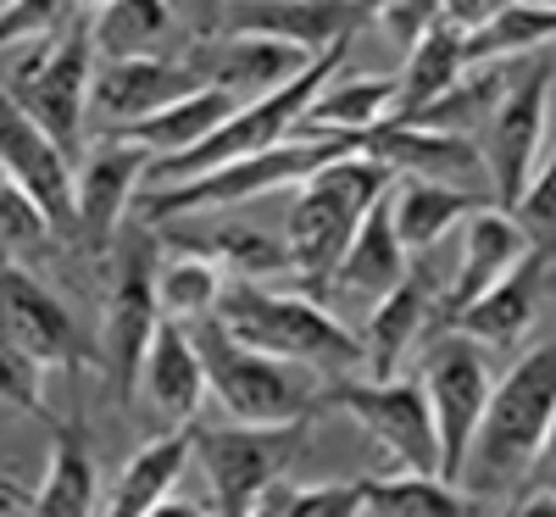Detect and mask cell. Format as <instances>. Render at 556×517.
I'll list each match as a JSON object with an SVG mask.
<instances>
[{"label":"cell","mask_w":556,"mask_h":517,"mask_svg":"<svg viewBox=\"0 0 556 517\" xmlns=\"http://www.w3.org/2000/svg\"><path fill=\"white\" fill-rule=\"evenodd\" d=\"M412 273V251L401 245V234L390 223V201L379 196L374 206L362 212L356 234H351V245L334 267V290L345 295H362V301H379L384 290H395L401 278Z\"/></svg>","instance_id":"cell-26"},{"label":"cell","mask_w":556,"mask_h":517,"mask_svg":"<svg viewBox=\"0 0 556 517\" xmlns=\"http://www.w3.org/2000/svg\"><path fill=\"white\" fill-rule=\"evenodd\" d=\"M0 328L45 367H84L89 362V340L78 317L67 312V301L39 285V278L23 262H0Z\"/></svg>","instance_id":"cell-14"},{"label":"cell","mask_w":556,"mask_h":517,"mask_svg":"<svg viewBox=\"0 0 556 517\" xmlns=\"http://www.w3.org/2000/svg\"><path fill=\"white\" fill-rule=\"evenodd\" d=\"M540 462H551V467H556V423H551V434H545V456H540Z\"/></svg>","instance_id":"cell-45"},{"label":"cell","mask_w":556,"mask_h":517,"mask_svg":"<svg viewBox=\"0 0 556 517\" xmlns=\"http://www.w3.org/2000/svg\"><path fill=\"white\" fill-rule=\"evenodd\" d=\"M151 162L156 156L146 146L117 139V134H106L101 146L78 162V245L89 256H106L112 251L123 217L139 201V184H146Z\"/></svg>","instance_id":"cell-13"},{"label":"cell","mask_w":556,"mask_h":517,"mask_svg":"<svg viewBox=\"0 0 556 517\" xmlns=\"http://www.w3.org/2000/svg\"><path fill=\"white\" fill-rule=\"evenodd\" d=\"M101 474H96V456L84 445V429L62 423L51 429V467H45V484L34 495L39 517H89L101 512Z\"/></svg>","instance_id":"cell-31"},{"label":"cell","mask_w":556,"mask_h":517,"mask_svg":"<svg viewBox=\"0 0 556 517\" xmlns=\"http://www.w3.org/2000/svg\"><path fill=\"white\" fill-rule=\"evenodd\" d=\"M306 429H312V417L195 429V462H201V479H206V506L217 517H251L256 495L295 467Z\"/></svg>","instance_id":"cell-8"},{"label":"cell","mask_w":556,"mask_h":517,"mask_svg":"<svg viewBox=\"0 0 556 517\" xmlns=\"http://www.w3.org/2000/svg\"><path fill=\"white\" fill-rule=\"evenodd\" d=\"M506 512H556V490H529L518 501H506Z\"/></svg>","instance_id":"cell-44"},{"label":"cell","mask_w":556,"mask_h":517,"mask_svg":"<svg viewBox=\"0 0 556 517\" xmlns=\"http://www.w3.org/2000/svg\"><path fill=\"white\" fill-rule=\"evenodd\" d=\"M89 0H0V51H17L34 39H56Z\"/></svg>","instance_id":"cell-38"},{"label":"cell","mask_w":556,"mask_h":517,"mask_svg":"<svg viewBox=\"0 0 556 517\" xmlns=\"http://www.w3.org/2000/svg\"><path fill=\"white\" fill-rule=\"evenodd\" d=\"M212 317L235 340H245V345H256L267 356L317 367L329 384L362 373V335L345 328L329 306H323L317 295H306V290H273L267 278H228Z\"/></svg>","instance_id":"cell-2"},{"label":"cell","mask_w":556,"mask_h":517,"mask_svg":"<svg viewBox=\"0 0 556 517\" xmlns=\"http://www.w3.org/2000/svg\"><path fill=\"white\" fill-rule=\"evenodd\" d=\"M545 7H556V0H545Z\"/></svg>","instance_id":"cell-47"},{"label":"cell","mask_w":556,"mask_h":517,"mask_svg":"<svg viewBox=\"0 0 556 517\" xmlns=\"http://www.w3.org/2000/svg\"><path fill=\"white\" fill-rule=\"evenodd\" d=\"M190 328H195V345L206 362V390L228 412V423H295L323 406L329 379L317 367L267 356V351L235 340L217 317L190 323Z\"/></svg>","instance_id":"cell-6"},{"label":"cell","mask_w":556,"mask_h":517,"mask_svg":"<svg viewBox=\"0 0 556 517\" xmlns=\"http://www.w3.org/2000/svg\"><path fill=\"white\" fill-rule=\"evenodd\" d=\"M390 167L367 151H345L334 162H323L312 178L295 184V201H290V217H285V256H290V273L312 290H334V267L351 245V234L362 223V212L374 206L384 190H390Z\"/></svg>","instance_id":"cell-3"},{"label":"cell","mask_w":556,"mask_h":517,"mask_svg":"<svg viewBox=\"0 0 556 517\" xmlns=\"http://www.w3.org/2000/svg\"><path fill=\"white\" fill-rule=\"evenodd\" d=\"M345 151H362V134H290L278 146L240 156V162H223L212 173L195 178H178V184H151L139 190V223H178V217H201V212H235L245 201L278 196V190H295L301 178H312L323 162H334Z\"/></svg>","instance_id":"cell-4"},{"label":"cell","mask_w":556,"mask_h":517,"mask_svg":"<svg viewBox=\"0 0 556 517\" xmlns=\"http://www.w3.org/2000/svg\"><path fill=\"white\" fill-rule=\"evenodd\" d=\"M551 67H556V45H551Z\"/></svg>","instance_id":"cell-46"},{"label":"cell","mask_w":556,"mask_h":517,"mask_svg":"<svg viewBox=\"0 0 556 517\" xmlns=\"http://www.w3.org/2000/svg\"><path fill=\"white\" fill-rule=\"evenodd\" d=\"M89 23H96V51L101 62L123 56H173L184 51V17L173 0H89Z\"/></svg>","instance_id":"cell-25"},{"label":"cell","mask_w":556,"mask_h":517,"mask_svg":"<svg viewBox=\"0 0 556 517\" xmlns=\"http://www.w3.org/2000/svg\"><path fill=\"white\" fill-rule=\"evenodd\" d=\"M323 406H340L356 429L384 451L390 467H424V474H440V434H434V412L424 395V379H367V373H351V379H334L323 390Z\"/></svg>","instance_id":"cell-9"},{"label":"cell","mask_w":556,"mask_h":517,"mask_svg":"<svg viewBox=\"0 0 556 517\" xmlns=\"http://www.w3.org/2000/svg\"><path fill=\"white\" fill-rule=\"evenodd\" d=\"M178 17L190 23L195 17V34H217V17H223V0H173Z\"/></svg>","instance_id":"cell-43"},{"label":"cell","mask_w":556,"mask_h":517,"mask_svg":"<svg viewBox=\"0 0 556 517\" xmlns=\"http://www.w3.org/2000/svg\"><path fill=\"white\" fill-rule=\"evenodd\" d=\"M96 67H101L96 23H89V7H84L56 39H34V45H17V51H0V89L51 139L78 151Z\"/></svg>","instance_id":"cell-5"},{"label":"cell","mask_w":556,"mask_h":517,"mask_svg":"<svg viewBox=\"0 0 556 517\" xmlns=\"http://www.w3.org/2000/svg\"><path fill=\"white\" fill-rule=\"evenodd\" d=\"M384 201H390V223H395V234H401V245H406L412 256L434 251L456 223H468L479 206H490V196H479V190H456V184L412 178V173H395V178H390Z\"/></svg>","instance_id":"cell-24"},{"label":"cell","mask_w":556,"mask_h":517,"mask_svg":"<svg viewBox=\"0 0 556 517\" xmlns=\"http://www.w3.org/2000/svg\"><path fill=\"white\" fill-rule=\"evenodd\" d=\"M290 517H362V479L301 484L290 501Z\"/></svg>","instance_id":"cell-41"},{"label":"cell","mask_w":556,"mask_h":517,"mask_svg":"<svg viewBox=\"0 0 556 517\" xmlns=\"http://www.w3.org/2000/svg\"><path fill=\"white\" fill-rule=\"evenodd\" d=\"M513 217H518V228L529 234L534 256H545V262L556 267V146H551V156H540V167L529 173L523 196L513 201Z\"/></svg>","instance_id":"cell-37"},{"label":"cell","mask_w":556,"mask_h":517,"mask_svg":"<svg viewBox=\"0 0 556 517\" xmlns=\"http://www.w3.org/2000/svg\"><path fill=\"white\" fill-rule=\"evenodd\" d=\"M240 101L235 96H223V89H190V96H178V101H167V106H156V112H146V117H134V123H117V128H106V134H117V139H134V146H146L156 162H167V156H178V151H190V146H201V139L235 112Z\"/></svg>","instance_id":"cell-29"},{"label":"cell","mask_w":556,"mask_h":517,"mask_svg":"<svg viewBox=\"0 0 556 517\" xmlns=\"http://www.w3.org/2000/svg\"><path fill=\"white\" fill-rule=\"evenodd\" d=\"M529 234L518 228V217L506 206H479L468 223H462V262H456V278L445 290V317L462 312L468 301H479L484 290H495L506 273H513L523 256H529Z\"/></svg>","instance_id":"cell-21"},{"label":"cell","mask_w":556,"mask_h":517,"mask_svg":"<svg viewBox=\"0 0 556 517\" xmlns=\"http://www.w3.org/2000/svg\"><path fill=\"white\" fill-rule=\"evenodd\" d=\"M362 151L379 156L390 173H412V178H434V184H456V190H479L495 201L490 184V162L484 146L468 134H440V128H417V123H379L362 134Z\"/></svg>","instance_id":"cell-15"},{"label":"cell","mask_w":556,"mask_h":517,"mask_svg":"<svg viewBox=\"0 0 556 517\" xmlns=\"http://www.w3.org/2000/svg\"><path fill=\"white\" fill-rule=\"evenodd\" d=\"M434 7H440V17H445V23H456L462 34H468V28L490 23L495 12H506V7H518V0H434Z\"/></svg>","instance_id":"cell-42"},{"label":"cell","mask_w":556,"mask_h":517,"mask_svg":"<svg viewBox=\"0 0 556 517\" xmlns=\"http://www.w3.org/2000/svg\"><path fill=\"white\" fill-rule=\"evenodd\" d=\"M484 512V501L445 474L424 467H390L379 479H362V517H468Z\"/></svg>","instance_id":"cell-27"},{"label":"cell","mask_w":556,"mask_h":517,"mask_svg":"<svg viewBox=\"0 0 556 517\" xmlns=\"http://www.w3.org/2000/svg\"><path fill=\"white\" fill-rule=\"evenodd\" d=\"M556 45V7L545 0H518V7L495 12L490 23L462 34V62L479 67V62H529L540 51Z\"/></svg>","instance_id":"cell-32"},{"label":"cell","mask_w":556,"mask_h":517,"mask_svg":"<svg viewBox=\"0 0 556 517\" xmlns=\"http://www.w3.org/2000/svg\"><path fill=\"white\" fill-rule=\"evenodd\" d=\"M0 173L45 206L62 240H78V162L0 89Z\"/></svg>","instance_id":"cell-12"},{"label":"cell","mask_w":556,"mask_h":517,"mask_svg":"<svg viewBox=\"0 0 556 517\" xmlns=\"http://www.w3.org/2000/svg\"><path fill=\"white\" fill-rule=\"evenodd\" d=\"M551 96H556V67L551 56H529L506 78V96L490 117V128L479 134L484 162H490V184H495V206L513 212V201L523 196L529 173L545 156V128H551Z\"/></svg>","instance_id":"cell-10"},{"label":"cell","mask_w":556,"mask_h":517,"mask_svg":"<svg viewBox=\"0 0 556 517\" xmlns=\"http://www.w3.org/2000/svg\"><path fill=\"white\" fill-rule=\"evenodd\" d=\"M367 28L356 0H228L217 34H262V39H285L306 56H323L329 45L356 39Z\"/></svg>","instance_id":"cell-18"},{"label":"cell","mask_w":556,"mask_h":517,"mask_svg":"<svg viewBox=\"0 0 556 517\" xmlns=\"http://www.w3.org/2000/svg\"><path fill=\"white\" fill-rule=\"evenodd\" d=\"M206 395L212 390H206V362H201V345H195V328L162 317L151 345H146V362H139L134 401L146 406L162 429H184V423H195Z\"/></svg>","instance_id":"cell-17"},{"label":"cell","mask_w":556,"mask_h":517,"mask_svg":"<svg viewBox=\"0 0 556 517\" xmlns=\"http://www.w3.org/2000/svg\"><path fill=\"white\" fill-rule=\"evenodd\" d=\"M518 62H479V67H462L451 89H440V96L424 106V112H412L401 123H417V128H440V134H468L479 139L506 96V78H513Z\"/></svg>","instance_id":"cell-30"},{"label":"cell","mask_w":556,"mask_h":517,"mask_svg":"<svg viewBox=\"0 0 556 517\" xmlns=\"http://www.w3.org/2000/svg\"><path fill=\"white\" fill-rule=\"evenodd\" d=\"M184 51H190L206 89H223V96H235L240 106L273 96L278 84H290L312 62L306 51H295V45L262 39V34H195Z\"/></svg>","instance_id":"cell-16"},{"label":"cell","mask_w":556,"mask_h":517,"mask_svg":"<svg viewBox=\"0 0 556 517\" xmlns=\"http://www.w3.org/2000/svg\"><path fill=\"white\" fill-rule=\"evenodd\" d=\"M195 39V34H190ZM184 39V45H190ZM190 89H206L190 51H173V56H123V62H101L96 67V89H89V112H101L106 128L117 123H134L146 117L178 96H190Z\"/></svg>","instance_id":"cell-19"},{"label":"cell","mask_w":556,"mask_h":517,"mask_svg":"<svg viewBox=\"0 0 556 517\" xmlns=\"http://www.w3.org/2000/svg\"><path fill=\"white\" fill-rule=\"evenodd\" d=\"M545 285H551V262L529 251L495 290H484L479 301L451 312V328H456V335H468V340H479L484 351H518L529 340L534 317H540Z\"/></svg>","instance_id":"cell-20"},{"label":"cell","mask_w":556,"mask_h":517,"mask_svg":"<svg viewBox=\"0 0 556 517\" xmlns=\"http://www.w3.org/2000/svg\"><path fill=\"white\" fill-rule=\"evenodd\" d=\"M434 317V285L424 267H412L395 290H384L362 323V373L367 379H395L412 345L424 340V328Z\"/></svg>","instance_id":"cell-22"},{"label":"cell","mask_w":556,"mask_h":517,"mask_svg":"<svg viewBox=\"0 0 556 517\" xmlns=\"http://www.w3.org/2000/svg\"><path fill=\"white\" fill-rule=\"evenodd\" d=\"M51 240H62V234L45 217V206L23 190V184H12L0 173V262H28Z\"/></svg>","instance_id":"cell-36"},{"label":"cell","mask_w":556,"mask_h":517,"mask_svg":"<svg viewBox=\"0 0 556 517\" xmlns=\"http://www.w3.org/2000/svg\"><path fill=\"white\" fill-rule=\"evenodd\" d=\"M556 423V340H540L518 351V362L490 384L479 434L462 467V484L479 490H513L523 474H534L545 456V434Z\"/></svg>","instance_id":"cell-1"},{"label":"cell","mask_w":556,"mask_h":517,"mask_svg":"<svg viewBox=\"0 0 556 517\" xmlns=\"http://www.w3.org/2000/svg\"><path fill=\"white\" fill-rule=\"evenodd\" d=\"M223 285H228L223 262H212L195 245H173L156 262V306L173 323H206L223 301Z\"/></svg>","instance_id":"cell-33"},{"label":"cell","mask_w":556,"mask_h":517,"mask_svg":"<svg viewBox=\"0 0 556 517\" xmlns=\"http://www.w3.org/2000/svg\"><path fill=\"white\" fill-rule=\"evenodd\" d=\"M462 67H468V62H462V28L445 23V17H434L424 34L406 45V62H401V73H395V78H401V106H395V117L424 112L440 89L456 84Z\"/></svg>","instance_id":"cell-34"},{"label":"cell","mask_w":556,"mask_h":517,"mask_svg":"<svg viewBox=\"0 0 556 517\" xmlns=\"http://www.w3.org/2000/svg\"><path fill=\"white\" fill-rule=\"evenodd\" d=\"M0 406L12 412H45V362L28 356L7 328H0Z\"/></svg>","instance_id":"cell-39"},{"label":"cell","mask_w":556,"mask_h":517,"mask_svg":"<svg viewBox=\"0 0 556 517\" xmlns=\"http://www.w3.org/2000/svg\"><path fill=\"white\" fill-rule=\"evenodd\" d=\"M178 245H195L206 251L212 262H223L228 278H267V273H285L290 256H285V240H273V234L240 223V228H217L206 240H178Z\"/></svg>","instance_id":"cell-35"},{"label":"cell","mask_w":556,"mask_h":517,"mask_svg":"<svg viewBox=\"0 0 556 517\" xmlns=\"http://www.w3.org/2000/svg\"><path fill=\"white\" fill-rule=\"evenodd\" d=\"M417 379H424V395H429V412H434L440 474L462 484V467H468L479 417H484V401H490V384H495V373L484 362V345L451 328L445 340L429 345L424 373H417Z\"/></svg>","instance_id":"cell-11"},{"label":"cell","mask_w":556,"mask_h":517,"mask_svg":"<svg viewBox=\"0 0 556 517\" xmlns=\"http://www.w3.org/2000/svg\"><path fill=\"white\" fill-rule=\"evenodd\" d=\"M223 7H228V0H223Z\"/></svg>","instance_id":"cell-48"},{"label":"cell","mask_w":556,"mask_h":517,"mask_svg":"<svg viewBox=\"0 0 556 517\" xmlns=\"http://www.w3.org/2000/svg\"><path fill=\"white\" fill-rule=\"evenodd\" d=\"M112 285H106V312H101V340L96 362L106 367V379L123 401H134V379L146 345L162 323L156 306V262H162V234L156 223H123L112 240Z\"/></svg>","instance_id":"cell-7"},{"label":"cell","mask_w":556,"mask_h":517,"mask_svg":"<svg viewBox=\"0 0 556 517\" xmlns=\"http://www.w3.org/2000/svg\"><path fill=\"white\" fill-rule=\"evenodd\" d=\"M195 462V423H184V429H162L156 440H146L128 462L123 474L112 479L101 512L106 517H156V506L178 490L184 467Z\"/></svg>","instance_id":"cell-23"},{"label":"cell","mask_w":556,"mask_h":517,"mask_svg":"<svg viewBox=\"0 0 556 517\" xmlns=\"http://www.w3.org/2000/svg\"><path fill=\"white\" fill-rule=\"evenodd\" d=\"M401 106V78L395 73H362V78H329L306 106L295 134H367L379 123H395Z\"/></svg>","instance_id":"cell-28"},{"label":"cell","mask_w":556,"mask_h":517,"mask_svg":"<svg viewBox=\"0 0 556 517\" xmlns=\"http://www.w3.org/2000/svg\"><path fill=\"white\" fill-rule=\"evenodd\" d=\"M362 7V17H367V28H379V34H390L401 51L424 34L434 17H440V7L434 0H356Z\"/></svg>","instance_id":"cell-40"}]
</instances>
